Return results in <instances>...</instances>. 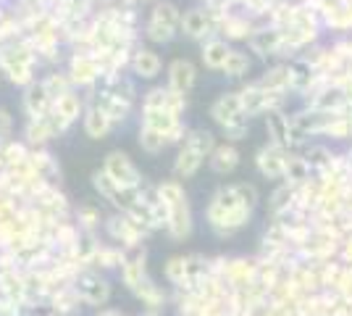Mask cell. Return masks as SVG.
I'll use <instances>...</instances> for the list:
<instances>
[]
</instances>
